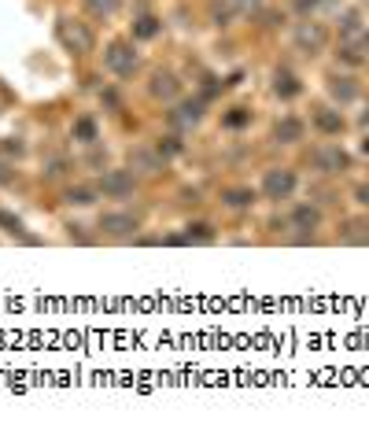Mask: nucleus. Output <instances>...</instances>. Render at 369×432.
Segmentation results:
<instances>
[{
    "label": "nucleus",
    "instance_id": "1",
    "mask_svg": "<svg viewBox=\"0 0 369 432\" xmlns=\"http://www.w3.org/2000/svg\"><path fill=\"white\" fill-rule=\"evenodd\" d=\"M296 189V174L292 170H270L266 178H262V192L270 196V200H288Z\"/></svg>",
    "mask_w": 369,
    "mask_h": 432
},
{
    "label": "nucleus",
    "instance_id": "2",
    "mask_svg": "<svg viewBox=\"0 0 369 432\" xmlns=\"http://www.w3.org/2000/svg\"><path fill=\"white\" fill-rule=\"evenodd\" d=\"M103 63H108L115 74H133L137 71V56H133V48H129V45H111L108 56H103Z\"/></svg>",
    "mask_w": 369,
    "mask_h": 432
},
{
    "label": "nucleus",
    "instance_id": "3",
    "mask_svg": "<svg viewBox=\"0 0 369 432\" xmlns=\"http://www.w3.org/2000/svg\"><path fill=\"white\" fill-rule=\"evenodd\" d=\"M59 37H63V41H67L74 52H89L92 48V37H89V30H85V26H71V19H63L59 22Z\"/></svg>",
    "mask_w": 369,
    "mask_h": 432
},
{
    "label": "nucleus",
    "instance_id": "4",
    "mask_svg": "<svg viewBox=\"0 0 369 432\" xmlns=\"http://www.w3.org/2000/svg\"><path fill=\"white\" fill-rule=\"evenodd\" d=\"M296 41H299L303 48L318 52V48H325V30H321L318 22H303L299 30H296Z\"/></svg>",
    "mask_w": 369,
    "mask_h": 432
},
{
    "label": "nucleus",
    "instance_id": "5",
    "mask_svg": "<svg viewBox=\"0 0 369 432\" xmlns=\"http://www.w3.org/2000/svg\"><path fill=\"white\" fill-rule=\"evenodd\" d=\"M314 163H318L321 170H328V174H336V170L347 166V155L340 152V148H328V152H318V155H314Z\"/></svg>",
    "mask_w": 369,
    "mask_h": 432
},
{
    "label": "nucleus",
    "instance_id": "6",
    "mask_svg": "<svg viewBox=\"0 0 369 432\" xmlns=\"http://www.w3.org/2000/svg\"><path fill=\"white\" fill-rule=\"evenodd\" d=\"M129 189H133V178L122 174V170H115V174L103 178V192H108V196H126Z\"/></svg>",
    "mask_w": 369,
    "mask_h": 432
},
{
    "label": "nucleus",
    "instance_id": "7",
    "mask_svg": "<svg viewBox=\"0 0 369 432\" xmlns=\"http://www.w3.org/2000/svg\"><path fill=\"white\" fill-rule=\"evenodd\" d=\"M100 229L129 233V229H137V218H133V215H103V218H100Z\"/></svg>",
    "mask_w": 369,
    "mask_h": 432
},
{
    "label": "nucleus",
    "instance_id": "8",
    "mask_svg": "<svg viewBox=\"0 0 369 432\" xmlns=\"http://www.w3.org/2000/svg\"><path fill=\"white\" fill-rule=\"evenodd\" d=\"M314 122H318V129H325V134H340V129H344L340 111H328V108H321L318 115H314Z\"/></svg>",
    "mask_w": 369,
    "mask_h": 432
},
{
    "label": "nucleus",
    "instance_id": "9",
    "mask_svg": "<svg viewBox=\"0 0 369 432\" xmlns=\"http://www.w3.org/2000/svg\"><path fill=\"white\" fill-rule=\"evenodd\" d=\"M299 137H303V122H299V119H284V122H277V141L296 144Z\"/></svg>",
    "mask_w": 369,
    "mask_h": 432
},
{
    "label": "nucleus",
    "instance_id": "10",
    "mask_svg": "<svg viewBox=\"0 0 369 432\" xmlns=\"http://www.w3.org/2000/svg\"><path fill=\"white\" fill-rule=\"evenodd\" d=\"M152 93H155V96H163V100L174 96V93H178L174 74H155V78H152Z\"/></svg>",
    "mask_w": 369,
    "mask_h": 432
},
{
    "label": "nucleus",
    "instance_id": "11",
    "mask_svg": "<svg viewBox=\"0 0 369 432\" xmlns=\"http://www.w3.org/2000/svg\"><path fill=\"white\" fill-rule=\"evenodd\" d=\"M273 89H277V96H296L299 93V82L288 71H277V78H273Z\"/></svg>",
    "mask_w": 369,
    "mask_h": 432
},
{
    "label": "nucleus",
    "instance_id": "12",
    "mask_svg": "<svg viewBox=\"0 0 369 432\" xmlns=\"http://www.w3.org/2000/svg\"><path fill=\"white\" fill-rule=\"evenodd\" d=\"M328 89H333V96H336V100H344V103L359 96V89L351 85V78H333V82H328Z\"/></svg>",
    "mask_w": 369,
    "mask_h": 432
},
{
    "label": "nucleus",
    "instance_id": "13",
    "mask_svg": "<svg viewBox=\"0 0 369 432\" xmlns=\"http://www.w3.org/2000/svg\"><path fill=\"white\" fill-rule=\"evenodd\" d=\"M296 226L299 229H314V226H318V222H321V215L318 211H314V207H299V211H296Z\"/></svg>",
    "mask_w": 369,
    "mask_h": 432
},
{
    "label": "nucleus",
    "instance_id": "14",
    "mask_svg": "<svg viewBox=\"0 0 369 432\" xmlns=\"http://www.w3.org/2000/svg\"><path fill=\"white\" fill-rule=\"evenodd\" d=\"M252 200H255L252 189H233V192H226V203H229V207H247Z\"/></svg>",
    "mask_w": 369,
    "mask_h": 432
},
{
    "label": "nucleus",
    "instance_id": "15",
    "mask_svg": "<svg viewBox=\"0 0 369 432\" xmlns=\"http://www.w3.org/2000/svg\"><path fill=\"white\" fill-rule=\"evenodd\" d=\"M174 122H181V126L200 122V108H196V103H184V108H178V111H174Z\"/></svg>",
    "mask_w": 369,
    "mask_h": 432
},
{
    "label": "nucleus",
    "instance_id": "16",
    "mask_svg": "<svg viewBox=\"0 0 369 432\" xmlns=\"http://www.w3.org/2000/svg\"><path fill=\"white\" fill-rule=\"evenodd\" d=\"M133 34H137V37H155V34H159V22L144 15V19H140V22L133 26Z\"/></svg>",
    "mask_w": 369,
    "mask_h": 432
},
{
    "label": "nucleus",
    "instance_id": "17",
    "mask_svg": "<svg viewBox=\"0 0 369 432\" xmlns=\"http://www.w3.org/2000/svg\"><path fill=\"white\" fill-rule=\"evenodd\" d=\"M89 11H96V15H111V11L118 8V0H85Z\"/></svg>",
    "mask_w": 369,
    "mask_h": 432
},
{
    "label": "nucleus",
    "instance_id": "18",
    "mask_svg": "<svg viewBox=\"0 0 369 432\" xmlns=\"http://www.w3.org/2000/svg\"><path fill=\"white\" fill-rule=\"evenodd\" d=\"M74 134H78V141H92L96 137V126H92V119H78Z\"/></svg>",
    "mask_w": 369,
    "mask_h": 432
},
{
    "label": "nucleus",
    "instance_id": "19",
    "mask_svg": "<svg viewBox=\"0 0 369 432\" xmlns=\"http://www.w3.org/2000/svg\"><path fill=\"white\" fill-rule=\"evenodd\" d=\"M67 200H71V203H82V207H85V203H92V196H89L85 189H78V192H71V196H67Z\"/></svg>",
    "mask_w": 369,
    "mask_h": 432
},
{
    "label": "nucleus",
    "instance_id": "20",
    "mask_svg": "<svg viewBox=\"0 0 369 432\" xmlns=\"http://www.w3.org/2000/svg\"><path fill=\"white\" fill-rule=\"evenodd\" d=\"M226 122H229V126H244V122H247V115H244L240 108H236V111L229 115V119H226Z\"/></svg>",
    "mask_w": 369,
    "mask_h": 432
},
{
    "label": "nucleus",
    "instance_id": "21",
    "mask_svg": "<svg viewBox=\"0 0 369 432\" xmlns=\"http://www.w3.org/2000/svg\"><path fill=\"white\" fill-rule=\"evenodd\" d=\"M354 196H359V203L369 207V185H359V192H354Z\"/></svg>",
    "mask_w": 369,
    "mask_h": 432
}]
</instances>
